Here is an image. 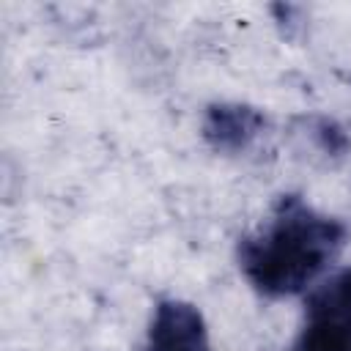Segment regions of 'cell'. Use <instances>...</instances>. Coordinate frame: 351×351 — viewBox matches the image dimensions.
<instances>
[{"instance_id":"obj_1","label":"cell","mask_w":351,"mask_h":351,"mask_svg":"<svg viewBox=\"0 0 351 351\" xmlns=\"http://www.w3.org/2000/svg\"><path fill=\"white\" fill-rule=\"evenodd\" d=\"M343 236L337 219L288 195L277 203L269 225L241 241V271L266 296L299 293L337 255Z\"/></svg>"},{"instance_id":"obj_2","label":"cell","mask_w":351,"mask_h":351,"mask_svg":"<svg viewBox=\"0 0 351 351\" xmlns=\"http://www.w3.org/2000/svg\"><path fill=\"white\" fill-rule=\"evenodd\" d=\"M148 351H208L203 313L181 299L159 302L148 326Z\"/></svg>"},{"instance_id":"obj_3","label":"cell","mask_w":351,"mask_h":351,"mask_svg":"<svg viewBox=\"0 0 351 351\" xmlns=\"http://www.w3.org/2000/svg\"><path fill=\"white\" fill-rule=\"evenodd\" d=\"M263 115L239 101H219L211 104L203 115V137L214 151L239 154L244 151L261 132H263Z\"/></svg>"},{"instance_id":"obj_4","label":"cell","mask_w":351,"mask_h":351,"mask_svg":"<svg viewBox=\"0 0 351 351\" xmlns=\"http://www.w3.org/2000/svg\"><path fill=\"white\" fill-rule=\"evenodd\" d=\"M307 318H329L351 324V269L324 282L307 302Z\"/></svg>"},{"instance_id":"obj_5","label":"cell","mask_w":351,"mask_h":351,"mask_svg":"<svg viewBox=\"0 0 351 351\" xmlns=\"http://www.w3.org/2000/svg\"><path fill=\"white\" fill-rule=\"evenodd\" d=\"M293 351H351V324L307 318Z\"/></svg>"}]
</instances>
